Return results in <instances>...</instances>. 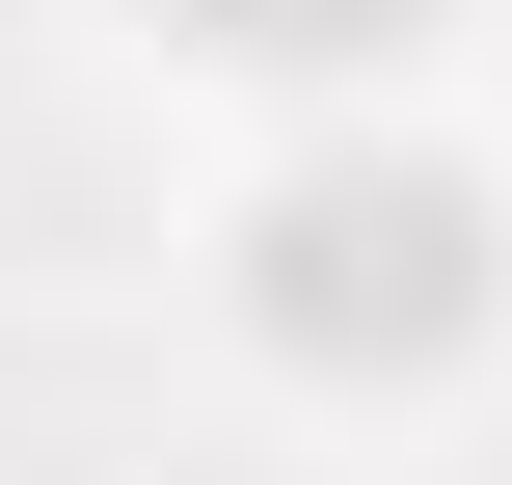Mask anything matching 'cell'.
Listing matches in <instances>:
<instances>
[{
    "mask_svg": "<svg viewBox=\"0 0 512 485\" xmlns=\"http://www.w3.org/2000/svg\"><path fill=\"white\" fill-rule=\"evenodd\" d=\"M216 27H243V54H378L405 0H216Z\"/></svg>",
    "mask_w": 512,
    "mask_h": 485,
    "instance_id": "1",
    "label": "cell"
}]
</instances>
